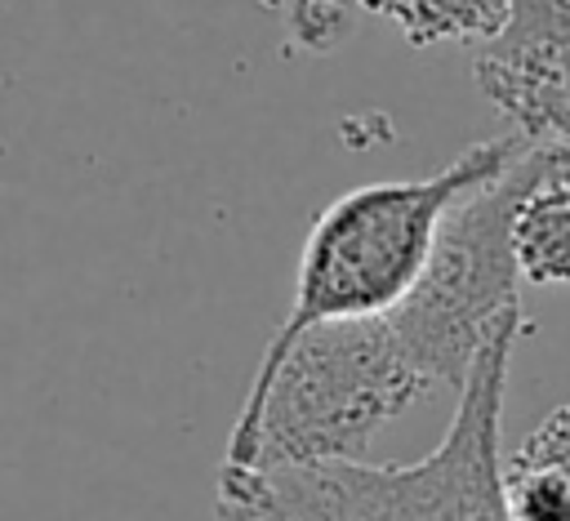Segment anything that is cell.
<instances>
[{
    "label": "cell",
    "instance_id": "cell-1",
    "mask_svg": "<svg viewBox=\"0 0 570 521\" xmlns=\"http://www.w3.org/2000/svg\"><path fill=\"white\" fill-rule=\"evenodd\" d=\"M432 383L387 316L312 325L281 356H258L218 485L276 468L352 463Z\"/></svg>",
    "mask_w": 570,
    "mask_h": 521
},
{
    "label": "cell",
    "instance_id": "cell-2",
    "mask_svg": "<svg viewBox=\"0 0 570 521\" xmlns=\"http://www.w3.org/2000/svg\"><path fill=\"white\" fill-rule=\"evenodd\" d=\"M530 325L503 330L459 387L436 450L414 463L276 468L214 485L223 521H508L499 485V414L512 347Z\"/></svg>",
    "mask_w": 570,
    "mask_h": 521
},
{
    "label": "cell",
    "instance_id": "cell-3",
    "mask_svg": "<svg viewBox=\"0 0 570 521\" xmlns=\"http://www.w3.org/2000/svg\"><path fill=\"white\" fill-rule=\"evenodd\" d=\"M525 147L530 142L521 134H499L472 142L436 174L365 183L330 200L312 218V232L298 254L294 303L267 338L263 356H281L312 325L392 312L419 281L441 218L463 196L494 183Z\"/></svg>",
    "mask_w": 570,
    "mask_h": 521
},
{
    "label": "cell",
    "instance_id": "cell-4",
    "mask_svg": "<svg viewBox=\"0 0 570 521\" xmlns=\"http://www.w3.org/2000/svg\"><path fill=\"white\" fill-rule=\"evenodd\" d=\"M552 160V147H525L494 183L463 196L436 227L432 254L410 294L383 312L428 374V383L463 387L476 356L512 325H525L517 298L512 209L530 178Z\"/></svg>",
    "mask_w": 570,
    "mask_h": 521
},
{
    "label": "cell",
    "instance_id": "cell-5",
    "mask_svg": "<svg viewBox=\"0 0 570 521\" xmlns=\"http://www.w3.org/2000/svg\"><path fill=\"white\" fill-rule=\"evenodd\" d=\"M476 85L512 134L570 160V0H508L503 27L476 45Z\"/></svg>",
    "mask_w": 570,
    "mask_h": 521
},
{
    "label": "cell",
    "instance_id": "cell-6",
    "mask_svg": "<svg viewBox=\"0 0 570 521\" xmlns=\"http://www.w3.org/2000/svg\"><path fill=\"white\" fill-rule=\"evenodd\" d=\"M499 485L508 521H570V401L525 432Z\"/></svg>",
    "mask_w": 570,
    "mask_h": 521
},
{
    "label": "cell",
    "instance_id": "cell-7",
    "mask_svg": "<svg viewBox=\"0 0 570 521\" xmlns=\"http://www.w3.org/2000/svg\"><path fill=\"white\" fill-rule=\"evenodd\" d=\"M512 258L534 285H570V160L561 151H552L512 209Z\"/></svg>",
    "mask_w": 570,
    "mask_h": 521
},
{
    "label": "cell",
    "instance_id": "cell-8",
    "mask_svg": "<svg viewBox=\"0 0 570 521\" xmlns=\"http://www.w3.org/2000/svg\"><path fill=\"white\" fill-rule=\"evenodd\" d=\"M361 4L387 18L419 49L485 45L508 18V0H361Z\"/></svg>",
    "mask_w": 570,
    "mask_h": 521
},
{
    "label": "cell",
    "instance_id": "cell-9",
    "mask_svg": "<svg viewBox=\"0 0 570 521\" xmlns=\"http://www.w3.org/2000/svg\"><path fill=\"white\" fill-rule=\"evenodd\" d=\"M289 27L307 49H330L347 31V0H289Z\"/></svg>",
    "mask_w": 570,
    "mask_h": 521
}]
</instances>
